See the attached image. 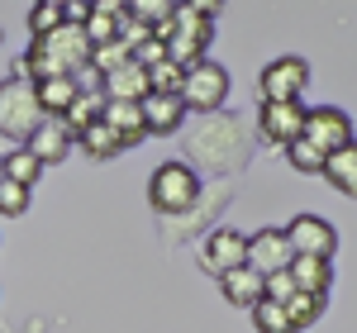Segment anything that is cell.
<instances>
[{"mask_svg":"<svg viewBox=\"0 0 357 333\" xmlns=\"http://www.w3.org/2000/svg\"><path fill=\"white\" fill-rule=\"evenodd\" d=\"M105 124H110L119 139L129 143H143L148 139V124H143V100H105V114H100Z\"/></svg>","mask_w":357,"mask_h":333,"instance_id":"obj_15","label":"cell"},{"mask_svg":"<svg viewBox=\"0 0 357 333\" xmlns=\"http://www.w3.org/2000/svg\"><path fill=\"white\" fill-rule=\"evenodd\" d=\"M286 314H291L296 333L310 329V324H319V314H324V295H296V300L286 305Z\"/></svg>","mask_w":357,"mask_h":333,"instance_id":"obj_29","label":"cell"},{"mask_svg":"<svg viewBox=\"0 0 357 333\" xmlns=\"http://www.w3.org/2000/svg\"><path fill=\"white\" fill-rule=\"evenodd\" d=\"M286 162L296 166V171H305V176H324V162H329V157H324V153H319L314 143L296 139L291 148H286Z\"/></svg>","mask_w":357,"mask_h":333,"instance_id":"obj_27","label":"cell"},{"mask_svg":"<svg viewBox=\"0 0 357 333\" xmlns=\"http://www.w3.org/2000/svg\"><path fill=\"white\" fill-rule=\"evenodd\" d=\"M143 124H148V134H176L181 124H186V105H181V95H148L143 100Z\"/></svg>","mask_w":357,"mask_h":333,"instance_id":"obj_16","label":"cell"},{"mask_svg":"<svg viewBox=\"0 0 357 333\" xmlns=\"http://www.w3.org/2000/svg\"><path fill=\"white\" fill-rule=\"evenodd\" d=\"M200 262L215 277H229V272L248 267V233H238V229H210L205 243H200Z\"/></svg>","mask_w":357,"mask_h":333,"instance_id":"obj_9","label":"cell"},{"mask_svg":"<svg viewBox=\"0 0 357 333\" xmlns=\"http://www.w3.org/2000/svg\"><path fill=\"white\" fill-rule=\"evenodd\" d=\"M305 143H314L324 157L338 153V148H348L353 139V119L348 110H338V105H319V110H305Z\"/></svg>","mask_w":357,"mask_h":333,"instance_id":"obj_7","label":"cell"},{"mask_svg":"<svg viewBox=\"0 0 357 333\" xmlns=\"http://www.w3.org/2000/svg\"><path fill=\"white\" fill-rule=\"evenodd\" d=\"M291 281L301 295H329V281H333V267L319 262V257H296L291 262Z\"/></svg>","mask_w":357,"mask_h":333,"instance_id":"obj_19","label":"cell"},{"mask_svg":"<svg viewBox=\"0 0 357 333\" xmlns=\"http://www.w3.org/2000/svg\"><path fill=\"white\" fill-rule=\"evenodd\" d=\"M310 86V62L305 57H276L262 72V105H291L301 100V91Z\"/></svg>","mask_w":357,"mask_h":333,"instance_id":"obj_6","label":"cell"},{"mask_svg":"<svg viewBox=\"0 0 357 333\" xmlns=\"http://www.w3.org/2000/svg\"><path fill=\"white\" fill-rule=\"evenodd\" d=\"M0 181H5V153H0Z\"/></svg>","mask_w":357,"mask_h":333,"instance_id":"obj_33","label":"cell"},{"mask_svg":"<svg viewBox=\"0 0 357 333\" xmlns=\"http://www.w3.org/2000/svg\"><path fill=\"white\" fill-rule=\"evenodd\" d=\"M220 291H224V300L229 305H238V309H252L267 300V277L262 272H252V267H238V272H229V277H220Z\"/></svg>","mask_w":357,"mask_h":333,"instance_id":"obj_14","label":"cell"},{"mask_svg":"<svg viewBox=\"0 0 357 333\" xmlns=\"http://www.w3.org/2000/svg\"><path fill=\"white\" fill-rule=\"evenodd\" d=\"M172 15H176V5H167V0H129V20H138V24H148V29L167 24Z\"/></svg>","mask_w":357,"mask_h":333,"instance_id":"obj_28","label":"cell"},{"mask_svg":"<svg viewBox=\"0 0 357 333\" xmlns=\"http://www.w3.org/2000/svg\"><path fill=\"white\" fill-rule=\"evenodd\" d=\"M77 148H82L91 162H110V157H119V153H124L129 143H124V139H119V134L110 129V124L100 119V124H91L82 139H77Z\"/></svg>","mask_w":357,"mask_h":333,"instance_id":"obj_18","label":"cell"},{"mask_svg":"<svg viewBox=\"0 0 357 333\" xmlns=\"http://www.w3.org/2000/svg\"><path fill=\"white\" fill-rule=\"evenodd\" d=\"M72 143H77V139H72V129H67L62 119H53V114H43V124L24 139V148L48 166V162H62V157L72 153Z\"/></svg>","mask_w":357,"mask_h":333,"instance_id":"obj_13","label":"cell"},{"mask_svg":"<svg viewBox=\"0 0 357 333\" xmlns=\"http://www.w3.org/2000/svg\"><path fill=\"white\" fill-rule=\"evenodd\" d=\"M62 24H67V15H62V0H38V5L29 10V29H33V38H53Z\"/></svg>","mask_w":357,"mask_h":333,"instance_id":"obj_24","label":"cell"},{"mask_svg":"<svg viewBox=\"0 0 357 333\" xmlns=\"http://www.w3.org/2000/svg\"><path fill=\"white\" fill-rule=\"evenodd\" d=\"M252 329H257V333H296V324H291L286 305H276V300H262V305L252 309Z\"/></svg>","mask_w":357,"mask_h":333,"instance_id":"obj_25","label":"cell"},{"mask_svg":"<svg viewBox=\"0 0 357 333\" xmlns=\"http://www.w3.org/2000/svg\"><path fill=\"white\" fill-rule=\"evenodd\" d=\"M257 129H262V139L291 148L296 139H305V105L301 100H291V105H262L257 110Z\"/></svg>","mask_w":357,"mask_h":333,"instance_id":"obj_12","label":"cell"},{"mask_svg":"<svg viewBox=\"0 0 357 333\" xmlns=\"http://www.w3.org/2000/svg\"><path fill=\"white\" fill-rule=\"evenodd\" d=\"M200 176H195V166L186 162H162L153 171V181H148V200H153V210L172 219V215H186L195 200H200Z\"/></svg>","mask_w":357,"mask_h":333,"instance_id":"obj_2","label":"cell"},{"mask_svg":"<svg viewBox=\"0 0 357 333\" xmlns=\"http://www.w3.org/2000/svg\"><path fill=\"white\" fill-rule=\"evenodd\" d=\"M38 124H43V110H38V86L24 82V77H5V82H0V134L24 143Z\"/></svg>","mask_w":357,"mask_h":333,"instance_id":"obj_3","label":"cell"},{"mask_svg":"<svg viewBox=\"0 0 357 333\" xmlns=\"http://www.w3.org/2000/svg\"><path fill=\"white\" fill-rule=\"evenodd\" d=\"M186 157L205 162L210 171H234L248 157V129L238 114H200L191 134H186Z\"/></svg>","mask_w":357,"mask_h":333,"instance_id":"obj_1","label":"cell"},{"mask_svg":"<svg viewBox=\"0 0 357 333\" xmlns=\"http://www.w3.org/2000/svg\"><path fill=\"white\" fill-rule=\"evenodd\" d=\"M43 176V162L29 153L24 143H15L10 153H5V181H15V186H33Z\"/></svg>","mask_w":357,"mask_h":333,"instance_id":"obj_23","label":"cell"},{"mask_svg":"<svg viewBox=\"0 0 357 333\" xmlns=\"http://www.w3.org/2000/svg\"><path fill=\"white\" fill-rule=\"evenodd\" d=\"M301 291H296V281H291V272H276V277H267V300H276V305H291Z\"/></svg>","mask_w":357,"mask_h":333,"instance_id":"obj_31","label":"cell"},{"mask_svg":"<svg viewBox=\"0 0 357 333\" xmlns=\"http://www.w3.org/2000/svg\"><path fill=\"white\" fill-rule=\"evenodd\" d=\"M148 95H153L148 67H138V62H129V67H119V72L105 77V100H148Z\"/></svg>","mask_w":357,"mask_h":333,"instance_id":"obj_17","label":"cell"},{"mask_svg":"<svg viewBox=\"0 0 357 333\" xmlns=\"http://www.w3.org/2000/svg\"><path fill=\"white\" fill-rule=\"evenodd\" d=\"M43 53L57 62V72H67V77H77L82 67H91V38H86L82 24H62L53 38H33Z\"/></svg>","mask_w":357,"mask_h":333,"instance_id":"obj_11","label":"cell"},{"mask_svg":"<svg viewBox=\"0 0 357 333\" xmlns=\"http://www.w3.org/2000/svg\"><path fill=\"white\" fill-rule=\"evenodd\" d=\"M296 252H291V238L286 229H262V233H248V267L262 272V277H276V272H291Z\"/></svg>","mask_w":357,"mask_h":333,"instance_id":"obj_10","label":"cell"},{"mask_svg":"<svg viewBox=\"0 0 357 333\" xmlns=\"http://www.w3.org/2000/svg\"><path fill=\"white\" fill-rule=\"evenodd\" d=\"M229 195H234V181H229V176L210 181V186L200 191V200H195L186 215H172V219H162V233H167V238H200V233H205V224H210V219L224 210V205H229Z\"/></svg>","mask_w":357,"mask_h":333,"instance_id":"obj_5","label":"cell"},{"mask_svg":"<svg viewBox=\"0 0 357 333\" xmlns=\"http://www.w3.org/2000/svg\"><path fill=\"white\" fill-rule=\"evenodd\" d=\"M286 238H291V252L296 257H319V262H329L333 248H338L333 224L319 219V215H296V219L286 224Z\"/></svg>","mask_w":357,"mask_h":333,"instance_id":"obj_8","label":"cell"},{"mask_svg":"<svg viewBox=\"0 0 357 333\" xmlns=\"http://www.w3.org/2000/svg\"><path fill=\"white\" fill-rule=\"evenodd\" d=\"M62 15H67V24H82V29H86V20H91V5H86V0H62Z\"/></svg>","mask_w":357,"mask_h":333,"instance_id":"obj_32","label":"cell"},{"mask_svg":"<svg viewBox=\"0 0 357 333\" xmlns=\"http://www.w3.org/2000/svg\"><path fill=\"white\" fill-rule=\"evenodd\" d=\"M82 95V86H77V77H53V82L38 86V110L53 114V119H62V114L72 110V100Z\"/></svg>","mask_w":357,"mask_h":333,"instance_id":"obj_20","label":"cell"},{"mask_svg":"<svg viewBox=\"0 0 357 333\" xmlns=\"http://www.w3.org/2000/svg\"><path fill=\"white\" fill-rule=\"evenodd\" d=\"M148 86L158 91V95H181V86H186V67H176L172 57L158 62V67H148Z\"/></svg>","mask_w":357,"mask_h":333,"instance_id":"obj_26","label":"cell"},{"mask_svg":"<svg viewBox=\"0 0 357 333\" xmlns=\"http://www.w3.org/2000/svg\"><path fill=\"white\" fill-rule=\"evenodd\" d=\"M224 95H229V72L220 62H195L186 67V86H181V105L195 114H220L224 110Z\"/></svg>","mask_w":357,"mask_h":333,"instance_id":"obj_4","label":"cell"},{"mask_svg":"<svg viewBox=\"0 0 357 333\" xmlns=\"http://www.w3.org/2000/svg\"><path fill=\"white\" fill-rule=\"evenodd\" d=\"M100 114H105V95H86L82 91V95L72 100V110L62 114V124L72 129V139H82L91 124H100Z\"/></svg>","mask_w":357,"mask_h":333,"instance_id":"obj_22","label":"cell"},{"mask_svg":"<svg viewBox=\"0 0 357 333\" xmlns=\"http://www.w3.org/2000/svg\"><path fill=\"white\" fill-rule=\"evenodd\" d=\"M324 176H329L333 186L343 195H357V143H348V148H338V153H329V162H324Z\"/></svg>","mask_w":357,"mask_h":333,"instance_id":"obj_21","label":"cell"},{"mask_svg":"<svg viewBox=\"0 0 357 333\" xmlns=\"http://www.w3.org/2000/svg\"><path fill=\"white\" fill-rule=\"evenodd\" d=\"M29 210V186H15V181H0V215L15 219Z\"/></svg>","mask_w":357,"mask_h":333,"instance_id":"obj_30","label":"cell"}]
</instances>
